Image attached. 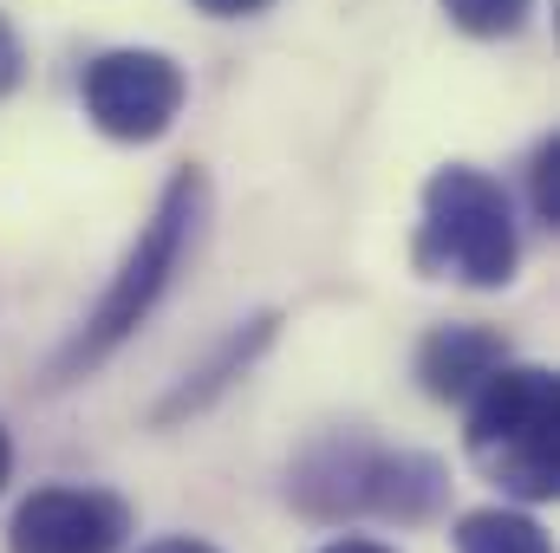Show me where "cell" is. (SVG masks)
<instances>
[{"instance_id": "6da1fadb", "label": "cell", "mask_w": 560, "mask_h": 553, "mask_svg": "<svg viewBox=\"0 0 560 553\" xmlns=\"http://www.w3.org/2000/svg\"><path fill=\"white\" fill-rule=\"evenodd\" d=\"M202 222H209V176H202L196 163H183V169L163 183L150 222L138 228V242L125 248L112 286L98 293V306H92V313L79 319V332L52 352V365H46V385H52V391H59V385H79L85 372H98L143 319L156 313V299L170 293V280L183 274V255L196 248Z\"/></svg>"}, {"instance_id": "7a4b0ae2", "label": "cell", "mask_w": 560, "mask_h": 553, "mask_svg": "<svg viewBox=\"0 0 560 553\" xmlns=\"http://www.w3.org/2000/svg\"><path fill=\"white\" fill-rule=\"evenodd\" d=\"M463 449L469 462L515 502H555L560 495V378L548 365H495L469 398Z\"/></svg>"}, {"instance_id": "3957f363", "label": "cell", "mask_w": 560, "mask_h": 553, "mask_svg": "<svg viewBox=\"0 0 560 553\" xmlns=\"http://www.w3.org/2000/svg\"><path fill=\"white\" fill-rule=\"evenodd\" d=\"M411 268L423 280H456V286H509L522 268V228L509 189L476 169V163H443L423 183V222L411 242Z\"/></svg>"}, {"instance_id": "277c9868", "label": "cell", "mask_w": 560, "mask_h": 553, "mask_svg": "<svg viewBox=\"0 0 560 553\" xmlns=\"http://www.w3.org/2000/svg\"><path fill=\"white\" fill-rule=\"evenodd\" d=\"M183 98H189V79L170 52H150V46H118V52H98L79 79V105L85 118L105 131L112 143H156L176 118H183Z\"/></svg>"}, {"instance_id": "5b68a950", "label": "cell", "mask_w": 560, "mask_h": 553, "mask_svg": "<svg viewBox=\"0 0 560 553\" xmlns=\"http://www.w3.org/2000/svg\"><path fill=\"white\" fill-rule=\"evenodd\" d=\"M125 541H131V502L79 482L33 489L7 521V553H118Z\"/></svg>"}, {"instance_id": "8992f818", "label": "cell", "mask_w": 560, "mask_h": 553, "mask_svg": "<svg viewBox=\"0 0 560 553\" xmlns=\"http://www.w3.org/2000/svg\"><path fill=\"white\" fill-rule=\"evenodd\" d=\"M372 449L359 430H326L319 443L300 449V462L287 469V495L300 515L313 521H346V515H365V469H372Z\"/></svg>"}, {"instance_id": "52a82bcc", "label": "cell", "mask_w": 560, "mask_h": 553, "mask_svg": "<svg viewBox=\"0 0 560 553\" xmlns=\"http://www.w3.org/2000/svg\"><path fill=\"white\" fill-rule=\"evenodd\" d=\"M515 352H509V339L495 332V326H482V319H450V326H430L418 345V385L423 398H436V404H463L495 365H509Z\"/></svg>"}, {"instance_id": "ba28073f", "label": "cell", "mask_w": 560, "mask_h": 553, "mask_svg": "<svg viewBox=\"0 0 560 553\" xmlns=\"http://www.w3.org/2000/svg\"><path fill=\"white\" fill-rule=\"evenodd\" d=\"M450 502V469L423 449H372L365 469V515L398 521V528H423L436 521Z\"/></svg>"}, {"instance_id": "9c48e42d", "label": "cell", "mask_w": 560, "mask_h": 553, "mask_svg": "<svg viewBox=\"0 0 560 553\" xmlns=\"http://www.w3.org/2000/svg\"><path fill=\"white\" fill-rule=\"evenodd\" d=\"M275 326H280V313L248 319V326H242V332H235V339H229V345H222V352H215V358L196 372V378H183V385H176V391L156 404V423H176V416H189V411H202V404H215V398H222V391H229V385H235V378H242V372H248V365L268 352V345H275Z\"/></svg>"}, {"instance_id": "30bf717a", "label": "cell", "mask_w": 560, "mask_h": 553, "mask_svg": "<svg viewBox=\"0 0 560 553\" xmlns=\"http://www.w3.org/2000/svg\"><path fill=\"white\" fill-rule=\"evenodd\" d=\"M456 553H555L548 528L522 508H469L456 515Z\"/></svg>"}, {"instance_id": "8fae6325", "label": "cell", "mask_w": 560, "mask_h": 553, "mask_svg": "<svg viewBox=\"0 0 560 553\" xmlns=\"http://www.w3.org/2000/svg\"><path fill=\"white\" fill-rule=\"evenodd\" d=\"M450 26H463L469 39H502V33H522L535 0H443Z\"/></svg>"}, {"instance_id": "7c38bea8", "label": "cell", "mask_w": 560, "mask_h": 553, "mask_svg": "<svg viewBox=\"0 0 560 553\" xmlns=\"http://www.w3.org/2000/svg\"><path fill=\"white\" fill-rule=\"evenodd\" d=\"M528 196H535V222L560 228V138H541L528 156Z\"/></svg>"}, {"instance_id": "4fadbf2b", "label": "cell", "mask_w": 560, "mask_h": 553, "mask_svg": "<svg viewBox=\"0 0 560 553\" xmlns=\"http://www.w3.org/2000/svg\"><path fill=\"white\" fill-rule=\"evenodd\" d=\"M20 72H26V46H20V33H13V20L0 13V98L20 85Z\"/></svg>"}, {"instance_id": "5bb4252c", "label": "cell", "mask_w": 560, "mask_h": 553, "mask_svg": "<svg viewBox=\"0 0 560 553\" xmlns=\"http://www.w3.org/2000/svg\"><path fill=\"white\" fill-rule=\"evenodd\" d=\"M196 13H209V20H248V13H261V7H275V0H189Z\"/></svg>"}, {"instance_id": "9a60e30c", "label": "cell", "mask_w": 560, "mask_h": 553, "mask_svg": "<svg viewBox=\"0 0 560 553\" xmlns=\"http://www.w3.org/2000/svg\"><path fill=\"white\" fill-rule=\"evenodd\" d=\"M143 553H215L209 541H196V534H170V541H150Z\"/></svg>"}, {"instance_id": "2e32d148", "label": "cell", "mask_w": 560, "mask_h": 553, "mask_svg": "<svg viewBox=\"0 0 560 553\" xmlns=\"http://www.w3.org/2000/svg\"><path fill=\"white\" fill-rule=\"evenodd\" d=\"M319 553H398V548H385V541H365V534H346V541H326Z\"/></svg>"}, {"instance_id": "e0dca14e", "label": "cell", "mask_w": 560, "mask_h": 553, "mask_svg": "<svg viewBox=\"0 0 560 553\" xmlns=\"http://www.w3.org/2000/svg\"><path fill=\"white\" fill-rule=\"evenodd\" d=\"M7 475H13V436L0 430V489H7Z\"/></svg>"}]
</instances>
